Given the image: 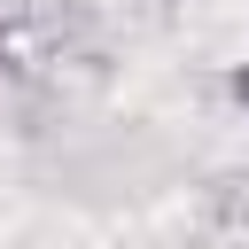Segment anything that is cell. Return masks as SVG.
I'll return each mask as SVG.
<instances>
[]
</instances>
